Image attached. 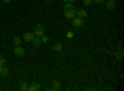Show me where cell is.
<instances>
[{"mask_svg": "<svg viewBox=\"0 0 124 91\" xmlns=\"http://www.w3.org/2000/svg\"><path fill=\"white\" fill-rule=\"evenodd\" d=\"M63 1H65V3H73L75 0H63Z\"/></svg>", "mask_w": 124, "mask_h": 91, "instance_id": "cell-21", "label": "cell"}, {"mask_svg": "<svg viewBox=\"0 0 124 91\" xmlns=\"http://www.w3.org/2000/svg\"><path fill=\"white\" fill-rule=\"evenodd\" d=\"M60 81H57V80H55V81L52 82V89H51V90H52V91H56V90H60Z\"/></svg>", "mask_w": 124, "mask_h": 91, "instance_id": "cell-11", "label": "cell"}, {"mask_svg": "<svg viewBox=\"0 0 124 91\" xmlns=\"http://www.w3.org/2000/svg\"><path fill=\"white\" fill-rule=\"evenodd\" d=\"M3 1H4V3H10L11 0H3Z\"/></svg>", "mask_w": 124, "mask_h": 91, "instance_id": "cell-22", "label": "cell"}, {"mask_svg": "<svg viewBox=\"0 0 124 91\" xmlns=\"http://www.w3.org/2000/svg\"><path fill=\"white\" fill-rule=\"evenodd\" d=\"M66 36H67V39H73V36H75V34H73V31H67V34H66Z\"/></svg>", "mask_w": 124, "mask_h": 91, "instance_id": "cell-17", "label": "cell"}, {"mask_svg": "<svg viewBox=\"0 0 124 91\" xmlns=\"http://www.w3.org/2000/svg\"><path fill=\"white\" fill-rule=\"evenodd\" d=\"M76 16H78L81 19H85V18H87V11L85 9H81V10H78V11H76Z\"/></svg>", "mask_w": 124, "mask_h": 91, "instance_id": "cell-6", "label": "cell"}, {"mask_svg": "<svg viewBox=\"0 0 124 91\" xmlns=\"http://www.w3.org/2000/svg\"><path fill=\"white\" fill-rule=\"evenodd\" d=\"M34 36H35L34 33H26V34L24 35V40H25L26 43H31V40H32Z\"/></svg>", "mask_w": 124, "mask_h": 91, "instance_id": "cell-8", "label": "cell"}, {"mask_svg": "<svg viewBox=\"0 0 124 91\" xmlns=\"http://www.w3.org/2000/svg\"><path fill=\"white\" fill-rule=\"evenodd\" d=\"M14 54H15L16 56H19V57H21V56L25 55V49L21 47L20 45H16L15 49H14Z\"/></svg>", "mask_w": 124, "mask_h": 91, "instance_id": "cell-4", "label": "cell"}, {"mask_svg": "<svg viewBox=\"0 0 124 91\" xmlns=\"http://www.w3.org/2000/svg\"><path fill=\"white\" fill-rule=\"evenodd\" d=\"M37 90H40V85L36 82L29 85V89H27V91H37Z\"/></svg>", "mask_w": 124, "mask_h": 91, "instance_id": "cell-9", "label": "cell"}, {"mask_svg": "<svg viewBox=\"0 0 124 91\" xmlns=\"http://www.w3.org/2000/svg\"><path fill=\"white\" fill-rule=\"evenodd\" d=\"M83 24H85L83 19H81L78 16H75L73 19H72V25H73V27H81Z\"/></svg>", "mask_w": 124, "mask_h": 91, "instance_id": "cell-3", "label": "cell"}, {"mask_svg": "<svg viewBox=\"0 0 124 91\" xmlns=\"http://www.w3.org/2000/svg\"><path fill=\"white\" fill-rule=\"evenodd\" d=\"M122 56H123V53H122V51H119V53H118V54L116 55V57H118V59H120Z\"/></svg>", "mask_w": 124, "mask_h": 91, "instance_id": "cell-20", "label": "cell"}, {"mask_svg": "<svg viewBox=\"0 0 124 91\" xmlns=\"http://www.w3.org/2000/svg\"><path fill=\"white\" fill-rule=\"evenodd\" d=\"M40 39H41V43H42V44H45V43H47V41H48V36H47V35H45V34H44L42 36H41Z\"/></svg>", "mask_w": 124, "mask_h": 91, "instance_id": "cell-16", "label": "cell"}, {"mask_svg": "<svg viewBox=\"0 0 124 91\" xmlns=\"http://www.w3.org/2000/svg\"><path fill=\"white\" fill-rule=\"evenodd\" d=\"M45 1H51V0H45Z\"/></svg>", "mask_w": 124, "mask_h": 91, "instance_id": "cell-23", "label": "cell"}, {"mask_svg": "<svg viewBox=\"0 0 124 91\" xmlns=\"http://www.w3.org/2000/svg\"><path fill=\"white\" fill-rule=\"evenodd\" d=\"M76 8L72 5V3H66V5L63 6V15L66 16V19L72 20L76 16Z\"/></svg>", "mask_w": 124, "mask_h": 91, "instance_id": "cell-1", "label": "cell"}, {"mask_svg": "<svg viewBox=\"0 0 124 91\" xmlns=\"http://www.w3.org/2000/svg\"><path fill=\"white\" fill-rule=\"evenodd\" d=\"M92 4H93V0H83V5L89 6V5H92Z\"/></svg>", "mask_w": 124, "mask_h": 91, "instance_id": "cell-18", "label": "cell"}, {"mask_svg": "<svg viewBox=\"0 0 124 91\" xmlns=\"http://www.w3.org/2000/svg\"><path fill=\"white\" fill-rule=\"evenodd\" d=\"M107 9H109V10L117 9V0H108L107 1Z\"/></svg>", "mask_w": 124, "mask_h": 91, "instance_id": "cell-5", "label": "cell"}, {"mask_svg": "<svg viewBox=\"0 0 124 91\" xmlns=\"http://www.w3.org/2000/svg\"><path fill=\"white\" fill-rule=\"evenodd\" d=\"M93 3H96V4H104V0H93Z\"/></svg>", "mask_w": 124, "mask_h": 91, "instance_id": "cell-19", "label": "cell"}, {"mask_svg": "<svg viewBox=\"0 0 124 91\" xmlns=\"http://www.w3.org/2000/svg\"><path fill=\"white\" fill-rule=\"evenodd\" d=\"M5 63H6V57H5L4 55H0V67L4 66Z\"/></svg>", "mask_w": 124, "mask_h": 91, "instance_id": "cell-14", "label": "cell"}, {"mask_svg": "<svg viewBox=\"0 0 124 91\" xmlns=\"http://www.w3.org/2000/svg\"><path fill=\"white\" fill-rule=\"evenodd\" d=\"M20 89H21L23 91H27V89H29V84L25 82V81H21V82H20Z\"/></svg>", "mask_w": 124, "mask_h": 91, "instance_id": "cell-12", "label": "cell"}, {"mask_svg": "<svg viewBox=\"0 0 124 91\" xmlns=\"http://www.w3.org/2000/svg\"><path fill=\"white\" fill-rule=\"evenodd\" d=\"M9 74V67H6L5 65L0 67V75H3V76H6Z\"/></svg>", "mask_w": 124, "mask_h": 91, "instance_id": "cell-10", "label": "cell"}, {"mask_svg": "<svg viewBox=\"0 0 124 91\" xmlns=\"http://www.w3.org/2000/svg\"><path fill=\"white\" fill-rule=\"evenodd\" d=\"M13 43H14V45H20V43H21V39H20L19 36H15V37L13 39Z\"/></svg>", "mask_w": 124, "mask_h": 91, "instance_id": "cell-15", "label": "cell"}, {"mask_svg": "<svg viewBox=\"0 0 124 91\" xmlns=\"http://www.w3.org/2000/svg\"><path fill=\"white\" fill-rule=\"evenodd\" d=\"M32 33H34V35H35V36L41 37V36H42V35L45 34V26H44L42 24H36V25L34 26Z\"/></svg>", "mask_w": 124, "mask_h": 91, "instance_id": "cell-2", "label": "cell"}, {"mask_svg": "<svg viewBox=\"0 0 124 91\" xmlns=\"http://www.w3.org/2000/svg\"><path fill=\"white\" fill-rule=\"evenodd\" d=\"M31 43H32V45H34L35 47H37V46H40L41 44H42V43H41V39L37 37V36H34L32 40H31Z\"/></svg>", "mask_w": 124, "mask_h": 91, "instance_id": "cell-7", "label": "cell"}, {"mask_svg": "<svg viewBox=\"0 0 124 91\" xmlns=\"http://www.w3.org/2000/svg\"><path fill=\"white\" fill-rule=\"evenodd\" d=\"M62 49H63V45L58 43V44H56V45L54 46V51H57V53H58V51H61Z\"/></svg>", "mask_w": 124, "mask_h": 91, "instance_id": "cell-13", "label": "cell"}]
</instances>
